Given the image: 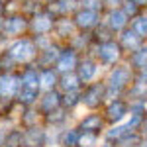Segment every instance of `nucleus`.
<instances>
[{"instance_id": "4", "label": "nucleus", "mask_w": 147, "mask_h": 147, "mask_svg": "<svg viewBox=\"0 0 147 147\" xmlns=\"http://www.w3.org/2000/svg\"><path fill=\"white\" fill-rule=\"evenodd\" d=\"M80 104L82 110H102L106 104V82L100 79L86 82L80 88Z\"/></svg>"}, {"instance_id": "42", "label": "nucleus", "mask_w": 147, "mask_h": 147, "mask_svg": "<svg viewBox=\"0 0 147 147\" xmlns=\"http://www.w3.org/2000/svg\"><path fill=\"white\" fill-rule=\"evenodd\" d=\"M122 4H124V0H104L106 8H120Z\"/></svg>"}, {"instance_id": "19", "label": "nucleus", "mask_w": 147, "mask_h": 147, "mask_svg": "<svg viewBox=\"0 0 147 147\" xmlns=\"http://www.w3.org/2000/svg\"><path fill=\"white\" fill-rule=\"evenodd\" d=\"M61 49H63V43H59L55 41L51 47H47V49H41L39 53H37V59H35V65L39 69H47V67H55L57 59H59V53H61Z\"/></svg>"}, {"instance_id": "23", "label": "nucleus", "mask_w": 147, "mask_h": 147, "mask_svg": "<svg viewBox=\"0 0 147 147\" xmlns=\"http://www.w3.org/2000/svg\"><path fill=\"white\" fill-rule=\"evenodd\" d=\"M125 61H127V65L134 69L136 73L137 71H147V41H143L136 51L127 53Z\"/></svg>"}, {"instance_id": "48", "label": "nucleus", "mask_w": 147, "mask_h": 147, "mask_svg": "<svg viewBox=\"0 0 147 147\" xmlns=\"http://www.w3.org/2000/svg\"><path fill=\"white\" fill-rule=\"evenodd\" d=\"M139 147H147V139H145V141H143V143H141Z\"/></svg>"}, {"instance_id": "12", "label": "nucleus", "mask_w": 147, "mask_h": 147, "mask_svg": "<svg viewBox=\"0 0 147 147\" xmlns=\"http://www.w3.org/2000/svg\"><path fill=\"white\" fill-rule=\"evenodd\" d=\"M80 55H82V53H79L77 49H73L69 43H63V49H61L59 59H57V63H55V69L59 71V75L77 71L79 61H80Z\"/></svg>"}, {"instance_id": "31", "label": "nucleus", "mask_w": 147, "mask_h": 147, "mask_svg": "<svg viewBox=\"0 0 147 147\" xmlns=\"http://www.w3.org/2000/svg\"><path fill=\"white\" fill-rule=\"evenodd\" d=\"M127 100H143L147 102V82H137L134 80L131 84H129V88L125 90L124 94Z\"/></svg>"}, {"instance_id": "41", "label": "nucleus", "mask_w": 147, "mask_h": 147, "mask_svg": "<svg viewBox=\"0 0 147 147\" xmlns=\"http://www.w3.org/2000/svg\"><path fill=\"white\" fill-rule=\"evenodd\" d=\"M80 6L82 8H88V10H96V12H104V0H80Z\"/></svg>"}, {"instance_id": "34", "label": "nucleus", "mask_w": 147, "mask_h": 147, "mask_svg": "<svg viewBox=\"0 0 147 147\" xmlns=\"http://www.w3.org/2000/svg\"><path fill=\"white\" fill-rule=\"evenodd\" d=\"M20 65L14 61V57L8 53V49H0V75H6V73H14L18 71Z\"/></svg>"}, {"instance_id": "39", "label": "nucleus", "mask_w": 147, "mask_h": 147, "mask_svg": "<svg viewBox=\"0 0 147 147\" xmlns=\"http://www.w3.org/2000/svg\"><path fill=\"white\" fill-rule=\"evenodd\" d=\"M120 8L125 12V16H127L129 20H131V18H136V16H139V14L143 12V10H141V8L136 4V2H134V0H124V4H122Z\"/></svg>"}, {"instance_id": "30", "label": "nucleus", "mask_w": 147, "mask_h": 147, "mask_svg": "<svg viewBox=\"0 0 147 147\" xmlns=\"http://www.w3.org/2000/svg\"><path fill=\"white\" fill-rule=\"evenodd\" d=\"M61 106H63L65 110H69V112L79 114V110L82 108V104H80V90H69V92H63Z\"/></svg>"}, {"instance_id": "3", "label": "nucleus", "mask_w": 147, "mask_h": 147, "mask_svg": "<svg viewBox=\"0 0 147 147\" xmlns=\"http://www.w3.org/2000/svg\"><path fill=\"white\" fill-rule=\"evenodd\" d=\"M90 53L102 65V69H110L118 63L125 61V51L122 49L120 41L114 37L110 41H104V43H94V47L90 49Z\"/></svg>"}, {"instance_id": "21", "label": "nucleus", "mask_w": 147, "mask_h": 147, "mask_svg": "<svg viewBox=\"0 0 147 147\" xmlns=\"http://www.w3.org/2000/svg\"><path fill=\"white\" fill-rule=\"evenodd\" d=\"M116 39L120 41V45H122V49L125 51V55H127V53H131V51H136L137 47L143 43V39H141V37H139V35H137L129 26L116 35Z\"/></svg>"}, {"instance_id": "49", "label": "nucleus", "mask_w": 147, "mask_h": 147, "mask_svg": "<svg viewBox=\"0 0 147 147\" xmlns=\"http://www.w3.org/2000/svg\"><path fill=\"white\" fill-rule=\"evenodd\" d=\"M0 118H2V102H0Z\"/></svg>"}, {"instance_id": "44", "label": "nucleus", "mask_w": 147, "mask_h": 147, "mask_svg": "<svg viewBox=\"0 0 147 147\" xmlns=\"http://www.w3.org/2000/svg\"><path fill=\"white\" fill-rule=\"evenodd\" d=\"M134 2H136L141 10H147V0H134Z\"/></svg>"}, {"instance_id": "35", "label": "nucleus", "mask_w": 147, "mask_h": 147, "mask_svg": "<svg viewBox=\"0 0 147 147\" xmlns=\"http://www.w3.org/2000/svg\"><path fill=\"white\" fill-rule=\"evenodd\" d=\"M22 145H24V129L20 125H14L6 131L4 147H22Z\"/></svg>"}, {"instance_id": "37", "label": "nucleus", "mask_w": 147, "mask_h": 147, "mask_svg": "<svg viewBox=\"0 0 147 147\" xmlns=\"http://www.w3.org/2000/svg\"><path fill=\"white\" fill-rule=\"evenodd\" d=\"M100 143H102V136H100V134H92V131H80L77 147H98Z\"/></svg>"}, {"instance_id": "26", "label": "nucleus", "mask_w": 147, "mask_h": 147, "mask_svg": "<svg viewBox=\"0 0 147 147\" xmlns=\"http://www.w3.org/2000/svg\"><path fill=\"white\" fill-rule=\"evenodd\" d=\"M80 129L75 124H69L59 129V147H77Z\"/></svg>"}, {"instance_id": "29", "label": "nucleus", "mask_w": 147, "mask_h": 147, "mask_svg": "<svg viewBox=\"0 0 147 147\" xmlns=\"http://www.w3.org/2000/svg\"><path fill=\"white\" fill-rule=\"evenodd\" d=\"M39 96H41V90L22 86V88L18 90V94H16V102H18L20 106H37Z\"/></svg>"}, {"instance_id": "51", "label": "nucleus", "mask_w": 147, "mask_h": 147, "mask_svg": "<svg viewBox=\"0 0 147 147\" xmlns=\"http://www.w3.org/2000/svg\"><path fill=\"white\" fill-rule=\"evenodd\" d=\"M18 2H20V6H22V2H26V0H18Z\"/></svg>"}, {"instance_id": "36", "label": "nucleus", "mask_w": 147, "mask_h": 147, "mask_svg": "<svg viewBox=\"0 0 147 147\" xmlns=\"http://www.w3.org/2000/svg\"><path fill=\"white\" fill-rule=\"evenodd\" d=\"M114 37H116V34H114L104 22H100L94 30H92V39H94V43H104V41H110V39H114Z\"/></svg>"}, {"instance_id": "14", "label": "nucleus", "mask_w": 147, "mask_h": 147, "mask_svg": "<svg viewBox=\"0 0 147 147\" xmlns=\"http://www.w3.org/2000/svg\"><path fill=\"white\" fill-rule=\"evenodd\" d=\"M102 22L118 35L122 30H125V28L129 26L131 20L125 16V12L122 10V8H106V10L102 12Z\"/></svg>"}, {"instance_id": "17", "label": "nucleus", "mask_w": 147, "mask_h": 147, "mask_svg": "<svg viewBox=\"0 0 147 147\" xmlns=\"http://www.w3.org/2000/svg\"><path fill=\"white\" fill-rule=\"evenodd\" d=\"M61 98H63V92L59 90V88L41 90V96H39V100H37V110L41 112V116L53 112L57 108H61Z\"/></svg>"}, {"instance_id": "5", "label": "nucleus", "mask_w": 147, "mask_h": 147, "mask_svg": "<svg viewBox=\"0 0 147 147\" xmlns=\"http://www.w3.org/2000/svg\"><path fill=\"white\" fill-rule=\"evenodd\" d=\"M2 34L8 39H16L22 35L30 34V16H26L22 10L4 14V24H2Z\"/></svg>"}, {"instance_id": "6", "label": "nucleus", "mask_w": 147, "mask_h": 147, "mask_svg": "<svg viewBox=\"0 0 147 147\" xmlns=\"http://www.w3.org/2000/svg\"><path fill=\"white\" fill-rule=\"evenodd\" d=\"M100 112H102V116H104V120H106L108 125L125 122V118L129 116V100L125 96L110 98V100H106V104L102 106Z\"/></svg>"}, {"instance_id": "28", "label": "nucleus", "mask_w": 147, "mask_h": 147, "mask_svg": "<svg viewBox=\"0 0 147 147\" xmlns=\"http://www.w3.org/2000/svg\"><path fill=\"white\" fill-rule=\"evenodd\" d=\"M84 84H82V80L79 79V75H77V71H73V73H63L61 77H59V84H57V88L61 92H69V90H80Z\"/></svg>"}, {"instance_id": "1", "label": "nucleus", "mask_w": 147, "mask_h": 147, "mask_svg": "<svg viewBox=\"0 0 147 147\" xmlns=\"http://www.w3.org/2000/svg\"><path fill=\"white\" fill-rule=\"evenodd\" d=\"M134 77H136V71L127 65V61H122L110 69H104L102 80L106 82V100L124 96L129 84L134 82Z\"/></svg>"}, {"instance_id": "11", "label": "nucleus", "mask_w": 147, "mask_h": 147, "mask_svg": "<svg viewBox=\"0 0 147 147\" xmlns=\"http://www.w3.org/2000/svg\"><path fill=\"white\" fill-rule=\"evenodd\" d=\"M71 18H73V22H75V26H77L79 32H92V30L102 22V12L88 10V8H82V6H80Z\"/></svg>"}, {"instance_id": "38", "label": "nucleus", "mask_w": 147, "mask_h": 147, "mask_svg": "<svg viewBox=\"0 0 147 147\" xmlns=\"http://www.w3.org/2000/svg\"><path fill=\"white\" fill-rule=\"evenodd\" d=\"M43 2L41 0H26V2H22V6H20V10L26 14V16H34V14H37L39 10H43Z\"/></svg>"}, {"instance_id": "10", "label": "nucleus", "mask_w": 147, "mask_h": 147, "mask_svg": "<svg viewBox=\"0 0 147 147\" xmlns=\"http://www.w3.org/2000/svg\"><path fill=\"white\" fill-rule=\"evenodd\" d=\"M55 16L43 6V10H39L30 18V35H39V34H53V26H55Z\"/></svg>"}, {"instance_id": "18", "label": "nucleus", "mask_w": 147, "mask_h": 147, "mask_svg": "<svg viewBox=\"0 0 147 147\" xmlns=\"http://www.w3.org/2000/svg\"><path fill=\"white\" fill-rule=\"evenodd\" d=\"M45 8L51 12L55 18L73 16V14L80 8V0H51L49 4H45Z\"/></svg>"}, {"instance_id": "43", "label": "nucleus", "mask_w": 147, "mask_h": 147, "mask_svg": "<svg viewBox=\"0 0 147 147\" xmlns=\"http://www.w3.org/2000/svg\"><path fill=\"white\" fill-rule=\"evenodd\" d=\"M6 131H8V129L0 125V147H4V141H6Z\"/></svg>"}, {"instance_id": "40", "label": "nucleus", "mask_w": 147, "mask_h": 147, "mask_svg": "<svg viewBox=\"0 0 147 147\" xmlns=\"http://www.w3.org/2000/svg\"><path fill=\"white\" fill-rule=\"evenodd\" d=\"M147 114H139V112H129V116L125 118V122H127V125L131 127V129H139L141 127V124H143V120H145Z\"/></svg>"}, {"instance_id": "24", "label": "nucleus", "mask_w": 147, "mask_h": 147, "mask_svg": "<svg viewBox=\"0 0 147 147\" xmlns=\"http://www.w3.org/2000/svg\"><path fill=\"white\" fill-rule=\"evenodd\" d=\"M69 45L73 49H77L79 53H90V49L94 47V39H92V32H79L69 39Z\"/></svg>"}, {"instance_id": "2", "label": "nucleus", "mask_w": 147, "mask_h": 147, "mask_svg": "<svg viewBox=\"0 0 147 147\" xmlns=\"http://www.w3.org/2000/svg\"><path fill=\"white\" fill-rule=\"evenodd\" d=\"M6 49H8V53L14 57V61H16L20 67L30 65V63H35L37 53H39L34 37L30 34L22 35V37H16V39H10L8 45H6Z\"/></svg>"}, {"instance_id": "13", "label": "nucleus", "mask_w": 147, "mask_h": 147, "mask_svg": "<svg viewBox=\"0 0 147 147\" xmlns=\"http://www.w3.org/2000/svg\"><path fill=\"white\" fill-rule=\"evenodd\" d=\"M75 118H77L75 112H69V110H65L61 106V108H57L53 112L43 114L41 116V124L45 127H51V129H61V127H65L69 124H75Z\"/></svg>"}, {"instance_id": "7", "label": "nucleus", "mask_w": 147, "mask_h": 147, "mask_svg": "<svg viewBox=\"0 0 147 147\" xmlns=\"http://www.w3.org/2000/svg\"><path fill=\"white\" fill-rule=\"evenodd\" d=\"M75 125L80 131H92V134H104V129L108 127L104 116L100 110H84L82 114H77Z\"/></svg>"}, {"instance_id": "45", "label": "nucleus", "mask_w": 147, "mask_h": 147, "mask_svg": "<svg viewBox=\"0 0 147 147\" xmlns=\"http://www.w3.org/2000/svg\"><path fill=\"white\" fill-rule=\"evenodd\" d=\"M6 14V4H4V0H0V16H4Z\"/></svg>"}, {"instance_id": "27", "label": "nucleus", "mask_w": 147, "mask_h": 147, "mask_svg": "<svg viewBox=\"0 0 147 147\" xmlns=\"http://www.w3.org/2000/svg\"><path fill=\"white\" fill-rule=\"evenodd\" d=\"M59 71L55 67H47V69H39V84L41 90H53L59 84Z\"/></svg>"}, {"instance_id": "8", "label": "nucleus", "mask_w": 147, "mask_h": 147, "mask_svg": "<svg viewBox=\"0 0 147 147\" xmlns=\"http://www.w3.org/2000/svg\"><path fill=\"white\" fill-rule=\"evenodd\" d=\"M102 73H104V69H102V65L98 63V59L92 55V53H82V55H80L79 67H77V75H79V79L82 80V84L100 79Z\"/></svg>"}, {"instance_id": "47", "label": "nucleus", "mask_w": 147, "mask_h": 147, "mask_svg": "<svg viewBox=\"0 0 147 147\" xmlns=\"http://www.w3.org/2000/svg\"><path fill=\"white\" fill-rule=\"evenodd\" d=\"M2 24H4V16H0V34H2Z\"/></svg>"}, {"instance_id": "20", "label": "nucleus", "mask_w": 147, "mask_h": 147, "mask_svg": "<svg viewBox=\"0 0 147 147\" xmlns=\"http://www.w3.org/2000/svg\"><path fill=\"white\" fill-rule=\"evenodd\" d=\"M18 73H20V79H22V86L41 90V84H39V67L35 63H30V65L20 67Z\"/></svg>"}, {"instance_id": "33", "label": "nucleus", "mask_w": 147, "mask_h": 147, "mask_svg": "<svg viewBox=\"0 0 147 147\" xmlns=\"http://www.w3.org/2000/svg\"><path fill=\"white\" fill-rule=\"evenodd\" d=\"M129 28H131L143 41H147V10H143L139 16H136V18H131Z\"/></svg>"}, {"instance_id": "25", "label": "nucleus", "mask_w": 147, "mask_h": 147, "mask_svg": "<svg viewBox=\"0 0 147 147\" xmlns=\"http://www.w3.org/2000/svg\"><path fill=\"white\" fill-rule=\"evenodd\" d=\"M129 129H131V127L127 125V122H120V124L108 125V127L104 129V134H102V141H106V143H110V145L116 147V143H118Z\"/></svg>"}, {"instance_id": "16", "label": "nucleus", "mask_w": 147, "mask_h": 147, "mask_svg": "<svg viewBox=\"0 0 147 147\" xmlns=\"http://www.w3.org/2000/svg\"><path fill=\"white\" fill-rule=\"evenodd\" d=\"M77 34V26L73 22L71 16H61L55 20L53 26V37H55L59 43H69V39Z\"/></svg>"}, {"instance_id": "22", "label": "nucleus", "mask_w": 147, "mask_h": 147, "mask_svg": "<svg viewBox=\"0 0 147 147\" xmlns=\"http://www.w3.org/2000/svg\"><path fill=\"white\" fill-rule=\"evenodd\" d=\"M35 124H41V112L37 110V106H22L18 112V125L26 129Z\"/></svg>"}, {"instance_id": "9", "label": "nucleus", "mask_w": 147, "mask_h": 147, "mask_svg": "<svg viewBox=\"0 0 147 147\" xmlns=\"http://www.w3.org/2000/svg\"><path fill=\"white\" fill-rule=\"evenodd\" d=\"M22 88V79H20V73L14 71V73H6V75H0V102H10L16 100V94Z\"/></svg>"}, {"instance_id": "46", "label": "nucleus", "mask_w": 147, "mask_h": 147, "mask_svg": "<svg viewBox=\"0 0 147 147\" xmlns=\"http://www.w3.org/2000/svg\"><path fill=\"white\" fill-rule=\"evenodd\" d=\"M98 147H114V145H110V143H106V141H102V143H100Z\"/></svg>"}, {"instance_id": "32", "label": "nucleus", "mask_w": 147, "mask_h": 147, "mask_svg": "<svg viewBox=\"0 0 147 147\" xmlns=\"http://www.w3.org/2000/svg\"><path fill=\"white\" fill-rule=\"evenodd\" d=\"M143 141H145V136H143L139 129H129V131L116 143V147H139Z\"/></svg>"}, {"instance_id": "15", "label": "nucleus", "mask_w": 147, "mask_h": 147, "mask_svg": "<svg viewBox=\"0 0 147 147\" xmlns=\"http://www.w3.org/2000/svg\"><path fill=\"white\" fill-rule=\"evenodd\" d=\"M22 147H47V127L43 124H35L24 129Z\"/></svg>"}, {"instance_id": "50", "label": "nucleus", "mask_w": 147, "mask_h": 147, "mask_svg": "<svg viewBox=\"0 0 147 147\" xmlns=\"http://www.w3.org/2000/svg\"><path fill=\"white\" fill-rule=\"evenodd\" d=\"M41 2H43V4H49V2H51V0H41Z\"/></svg>"}]
</instances>
